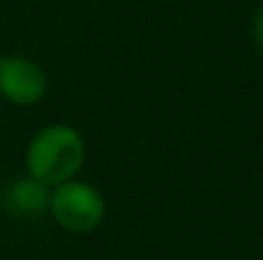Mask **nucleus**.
Segmentation results:
<instances>
[{
  "label": "nucleus",
  "instance_id": "nucleus-4",
  "mask_svg": "<svg viewBox=\"0 0 263 260\" xmlns=\"http://www.w3.org/2000/svg\"><path fill=\"white\" fill-rule=\"evenodd\" d=\"M51 186L41 184L33 176H23L18 181H13L5 191V207L13 214L21 217H31V214H41L49 209V191Z\"/></svg>",
  "mask_w": 263,
  "mask_h": 260
},
{
  "label": "nucleus",
  "instance_id": "nucleus-2",
  "mask_svg": "<svg viewBox=\"0 0 263 260\" xmlns=\"http://www.w3.org/2000/svg\"><path fill=\"white\" fill-rule=\"evenodd\" d=\"M49 194V212L54 222L74 235L92 232L105 217V199L102 194L85 181L69 178L64 184L51 186Z\"/></svg>",
  "mask_w": 263,
  "mask_h": 260
},
{
  "label": "nucleus",
  "instance_id": "nucleus-3",
  "mask_svg": "<svg viewBox=\"0 0 263 260\" xmlns=\"http://www.w3.org/2000/svg\"><path fill=\"white\" fill-rule=\"evenodd\" d=\"M46 74L44 69L21 54L0 56V97L18 107H31L46 94Z\"/></svg>",
  "mask_w": 263,
  "mask_h": 260
},
{
  "label": "nucleus",
  "instance_id": "nucleus-5",
  "mask_svg": "<svg viewBox=\"0 0 263 260\" xmlns=\"http://www.w3.org/2000/svg\"><path fill=\"white\" fill-rule=\"evenodd\" d=\"M251 33H253V41H256V46H258V49L263 51V3H261V8L256 10V15H253Z\"/></svg>",
  "mask_w": 263,
  "mask_h": 260
},
{
  "label": "nucleus",
  "instance_id": "nucleus-1",
  "mask_svg": "<svg viewBox=\"0 0 263 260\" xmlns=\"http://www.w3.org/2000/svg\"><path fill=\"white\" fill-rule=\"evenodd\" d=\"M85 164V138L67 123H51L41 128L26 148L28 176L46 186L74 178Z\"/></svg>",
  "mask_w": 263,
  "mask_h": 260
}]
</instances>
